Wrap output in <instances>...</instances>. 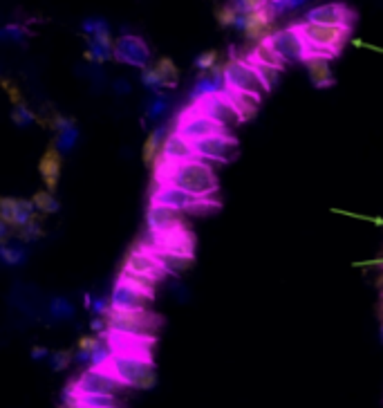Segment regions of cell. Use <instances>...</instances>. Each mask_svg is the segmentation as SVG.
I'll return each mask as SVG.
<instances>
[{
	"mask_svg": "<svg viewBox=\"0 0 383 408\" xmlns=\"http://www.w3.org/2000/svg\"><path fill=\"white\" fill-rule=\"evenodd\" d=\"M166 164V184H173L177 189H182L191 195L209 200L213 193L218 191V177L216 171L207 164L204 159L195 157L182 164Z\"/></svg>",
	"mask_w": 383,
	"mask_h": 408,
	"instance_id": "6da1fadb",
	"label": "cell"
},
{
	"mask_svg": "<svg viewBox=\"0 0 383 408\" xmlns=\"http://www.w3.org/2000/svg\"><path fill=\"white\" fill-rule=\"evenodd\" d=\"M106 368L113 372L124 386L141 388V390L155 386V365L141 354L115 352L110 356V361L106 363Z\"/></svg>",
	"mask_w": 383,
	"mask_h": 408,
	"instance_id": "7a4b0ae2",
	"label": "cell"
},
{
	"mask_svg": "<svg viewBox=\"0 0 383 408\" xmlns=\"http://www.w3.org/2000/svg\"><path fill=\"white\" fill-rule=\"evenodd\" d=\"M108 323V335H119V337H152L155 330L159 328V317H155L150 310L146 312H119L113 310L106 314Z\"/></svg>",
	"mask_w": 383,
	"mask_h": 408,
	"instance_id": "3957f363",
	"label": "cell"
},
{
	"mask_svg": "<svg viewBox=\"0 0 383 408\" xmlns=\"http://www.w3.org/2000/svg\"><path fill=\"white\" fill-rule=\"evenodd\" d=\"M224 83H227V90L249 92V95H255V97H262L267 92L258 72H255V67L246 61V58H231V61L227 63Z\"/></svg>",
	"mask_w": 383,
	"mask_h": 408,
	"instance_id": "277c9868",
	"label": "cell"
},
{
	"mask_svg": "<svg viewBox=\"0 0 383 408\" xmlns=\"http://www.w3.org/2000/svg\"><path fill=\"white\" fill-rule=\"evenodd\" d=\"M152 204H164V207L177 209V211H189V214H204V211H213L216 204L198 198V195H191L182 189H177L173 184H161L159 189L152 193Z\"/></svg>",
	"mask_w": 383,
	"mask_h": 408,
	"instance_id": "5b68a950",
	"label": "cell"
},
{
	"mask_svg": "<svg viewBox=\"0 0 383 408\" xmlns=\"http://www.w3.org/2000/svg\"><path fill=\"white\" fill-rule=\"evenodd\" d=\"M274 21H276V10L274 5L265 3L260 10H255L251 14H240V21H237V30L244 34L246 41H253V43H265V41L274 34Z\"/></svg>",
	"mask_w": 383,
	"mask_h": 408,
	"instance_id": "8992f818",
	"label": "cell"
},
{
	"mask_svg": "<svg viewBox=\"0 0 383 408\" xmlns=\"http://www.w3.org/2000/svg\"><path fill=\"white\" fill-rule=\"evenodd\" d=\"M265 43L269 47H274L287 63H305V58H307V43H305L298 27L276 30Z\"/></svg>",
	"mask_w": 383,
	"mask_h": 408,
	"instance_id": "52a82bcc",
	"label": "cell"
},
{
	"mask_svg": "<svg viewBox=\"0 0 383 408\" xmlns=\"http://www.w3.org/2000/svg\"><path fill=\"white\" fill-rule=\"evenodd\" d=\"M301 30L303 38L307 41L310 45H318V47H329L334 52H340V47L347 43L350 38V27H327V25H314L303 21L301 25H296Z\"/></svg>",
	"mask_w": 383,
	"mask_h": 408,
	"instance_id": "ba28073f",
	"label": "cell"
},
{
	"mask_svg": "<svg viewBox=\"0 0 383 408\" xmlns=\"http://www.w3.org/2000/svg\"><path fill=\"white\" fill-rule=\"evenodd\" d=\"M124 388L106 365H92L90 370H85L74 384L72 393H99V395H117Z\"/></svg>",
	"mask_w": 383,
	"mask_h": 408,
	"instance_id": "9c48e42d",
	"label": "cell"
},
{
	"mask_svg": "<svg viewBox=\"0 0 383 408\" xmlns=\"http://www.w3.org/2000/svg\"><path fill=\"white\" fill-rule=\"evenodd\" d=\"M177 133L189 141L198 144V141L207 139V137H213V135H224L227 128L224 126H220L218 122H213L211 117L202 115L198 108H193L191 113H186L180 119V124H177Z\"/></svg>",
	"mask_w": 383,
	"mask_h": 408,
	"instance_id": "30bf717a",
	"label": "cell"
},
{
	"mask_svg": "<svg viewBox=\"0 0 383 408\" xmlns=\"http://www.w3.org/2000/svg\"><path fill=\"white\" fill-rule=\"evenodd\" d=\"M195 104H198L195 108H198L202 115L211 117L213 122H218L220 126H224V128H231V126L242 122L240 113H237L235 106L231 104V99H229L224 92H218V95H211L202 101H195Z\"/></svg>",
	"mask_w": 383,
	"mask_h": 408,
	"instance_id": "8fae6325",
	"label": "cell"
},
{
	"mask_svg": "<svg viewBox=\"0 0 383 408\" xmlns=\"http://www.w3.org/2000/svg\"><path fill=\"white\" fill-rule=\"evenodd\" d=\"M152 303V296L137 290V287L117 280L113 292H110V305L119 312H146Z\"/></svg>",
	"mask_w": 383,
	"mask_h": 408,
	"instance_id": "7c38bea8",
	"label": "cell"
},
{
	"mask_svg": "<svg viewBox=\"0 0 383 408\" xmlns=\"http://www.w3.org/2000/svg\"><path fill=\"white\" fill-rule=\"evenodd\" d=\"M115 58L119 63L132 65V67H148L150 65V49L139 36L124 34L115 41Z\"/></svg>",
	"mask_w": 383,
	"mask_h": 408,
	"instance_id": "4fadbf2b",
	"label": "cell"
},
{
	"mask_svg": "<svg viewBox=\"0 0 383 408\" xmlns=\"http://www.w3.org/2000/svg\"><path fill=\"white\" fill-rule=\"evenodd\" d=\"M305 21L314 23V25H327V27H350L354 23V14L347 10L345 5L338 3H327V5H318L314 10L307 12Z\"/></svg>",
	"mask_w": 383,
	"mask_h": 408,
	"instance_id": "5bb4252c",
	"label": "cell"
},
{
	"mask_svg": "<svg viewBox=\"0 0 383 408\" xmlns=\"http://www.w3.org/2000/svg\"><path fill=\"white\" fill-rule=\"evenodd\" d=\"M237 144L231 135H213L195 144V152L200 159H213V161H231L235 157Z\"/></svg>",
	"mask_w": 383,
	"mask_h": 408,
	"instance_id": "9a60e30c",
	"label": "cell"
},
{
	"mask_svg": "<svg viewBox=\"0 0 383 408\" xmlns=\"http://www.w3.org/2000/svg\"><path fill=\"white\" fill-rule=\"evenodd\" d=\"M155 236H157L155 249L193 258V236L184 225L173 227V229H168V231H161V234H155Z\"/></svg>",
	"mask_w": 383,
	"mask_h": 408,
	"instance_id": "2e32d148",
	"label": "cell"
},
{
	"mask_svg": "<svg viewBox=\"0 0 383 408\" xmlns=\"http://www.w3.org/2000/svg\"><path fill=\"white\" fill-rule=\"evenodd\" d=\"M61 171H63V152L52 144V146H47V150L43 152V157L38 161V173L49 193H56L58 182H61Z\"/></svg>",
	"mask_w": 383,
	"mask_h": 408,
	"instance_id": "e0dca14e",
	"label": "cell"
},
{
	"mask_svg": "<svg viewBox=\"0 0 383 408\" xmlns=\"http://www.w3.org/2000/svg\"><path fill=\"white\" fill-rule=\"evenodd\" d=\"M124 269H130V271H135V274H141V276H148V278H155V280H161L166 276V269L161 267V262L155 256H152L150 249L130 251V256L126 258Z\"/></svg>",
	"mask_w": 383,
	"mask_h": 408,
	"instance_id": "ac0fdd59",
	"label": "cell"
},
{
	"mask_svg": "<svg viewBox=\"0 0 383 408\" xmlns=\"http://www.w3.org/2000/svg\"><path fill=\"white\" fill-rule=\"evenodd\" d=\"M195 157H198V152H195L193 141L182 137L180 133L168 135L166 141H164V150H161V159L175 166V164H182V161H189V159H195Z\"/></svg>",
	"mask_w": 383,
	"mask_h": 408,
	"instance_id": "d6986e66",
	"label": "cell"
},
{
	"mask_svg": "<svg viewBox=\"0 0 383 408\" xmlns=\"http://www.w3.org/2000/svg\"><path fill=\"white\" fill-rule=\"evenodd\" d=\"M146 223L152 234L168 231V229L182 225V211L164 207V204H150V209L146 214Z\"/></svg>",
	"mask_w": 383,
	"mask_h": 408,
	"instance_id": "ffe728a7",
	"label": "cell"
},
{
	"mask_svg": "<svg viewBox=\"0 0 383 408\" xmlns=\"http://www.w3.org/2000/svg\"><path fill=\"white\" fill-rule=\"evenodd\" d=\"M305 65H307V74H310V81L314 83V88L327 90L336 83L334 72H332V65L327 58L310 56V58H305Z\"/></svg>",
	"mask_w": 383,
	"mask_h": 408,
	"instance_id": "44dd1931",
	"label": "cell"
},
{
	"mask_svg": "<svg viewBox=\"0 0 383 408\" xmlns=\"http://www.w3.org/2000/svg\"><path fill=\"white\" fill-rule=\"evenodd\" d=\"M164 141H166V135H164V128H161V126H157V128H152L148 133L146 141H143V150H141L143 164L146 166L157 164V159L161 157V150H164Z\"/></svg>",
	"mask_w": 383,
	"mask_h": 408,
	"instance_id": "7402d4cb",
	"label": "cell"
},
{
	"mask_svg": "<svg viewBox=\"0 0 383 408\" xmlns=\"http://www.w3.org/2000/svg\"><path fill=\"white\" fill-rule=\"evenodd\" d=\"M224 95L231 99V104L235 106V110L240 113L242 122L244 119H251L255 117L260 108V99L262 97H255V95H249V92H235V90H224Z\"/></svg>",
	"mask_w": 383,
	"mask_h": 408,
	"instance_id": "603a6c76",
	"label": "cell"
},
{
	"mask_svg": "<svg viewBox=\"0 0 383 408\" xmlns=\"http://www.w3.org/2000/svg\"><path fill=\"white\" fill-rule=\"evenodd\" d=\"M150 253L161 262V267L166 269V274H184L193 262V258H189V256H177V253H168V251H161L155 247L150 249Z\"/></svg>",
	"mask_w": 383,
	"mask_h": 408,
	"instance_id": "cb8c5ba5",
	"label": "cell"
},
{
	"mask_svg": "<svg viewBox=\"0 0 383 408\" xmlns=\"http://www.w3.org/2000/svg\"><path fill=\"white\" fill-rule=\"evenodd\" d=\"M155 70H157L159 79H161V86L168 88V90L177 88V81H180V70H177V65H175L173 58L161 56L159 61L155 63Z\"/></svg>",
	"mask_w": 383,
	"mask_h": 408,
	"instance_id": "d4e9b609",
	"label": "cell"
},
{
	"mask_svg": "<svg viewBox=\"0 0 383 408\" xmlns=\"http://www.w3.org/2000/svg\"><path fill=\"white\" fill-rule=\"evenodd\" d=\"M251 58H253V61H258V63H265L269 67H276V70H285V65H287L285 58L280 56L274 47H269L267 43L255 45V49L251 52Z\"/></svg>",
	"mask_w": 383,
	"mask_h": 408,
	"instance_id": "484cf974",
	"label": "cell"
},
{
	"mask_svg": "<svg viewBox=\"0 0 383 408\" xmlns=\"http://www.w3.org/2000/svg\"><path fill=\"white\" fill-rule=\"evenodd\" d=\"M104 345V337L101 335H83L76 343V359L79 361H92L99 348Z\"/></svg>",
	"mask_w": 383,
	"mask_h": 408,
	"instance_id": "4316f807",
	"label": "cell"
},
{
	"mask_svg": "<svg viewBox=\"0 0 383 408\" xmlns=\"http://www.w3.org/2000/svg\"><path fill=\"white\" fill-rule=\"evenodd\" d=\"M119 280H124V283L132 285V287H137V290L146 292V294H150V296H155L157 283H159V280H155V278H148V276L135 274V271H130V269H121V276H119Z\"/></svg>",
	"mask_w": 383,
	"mask_h": 408,
	"instance_id": "83f0119b",
	"label": "cell"
},
{
	"mask_svg": "<svg viewBox=\"0 0 383 408\" xmlns=\"http://www.w3.org/2000/svg\"><path fill=\"white\" fill-rule=\"evenodd\" d=\"M32 202H34V207H36V211H40L43 216H52V214H58V211H61V204H58V200L54 198V193H49L47 189L34 193Z\"/></svg>",
	"mask_w": 383,
	"mask_h": 408,
	"instance_id": "f1b7e54d",
	"label": "cell"
},
{
	"mask_svg": "<svg viewBox=\"0 0 383 408\" xmlns=\"http://www.w3.org/2000/svg\"><path fill=\"white\" fill-rule=\"evenodd\" d=\"M253 67H255V72H258L260 76V81H262V86L267 88V92H271L276 86H278V81H280V74H283V70H276V67H269L265 63H258V61H253V58L249 56L246 58Z\"/></svg>",
	"mask_w": 383,
	"mask_h": 408,
	"instance_id": "f546056e",
	"label": "cell"
},
{
	"mask_svg": "<svg viewBox=\"0 0 383 408\" xmlns=\"http://www.w3.org/2000/svg\"><path fill=\"white\" fill-rule=\"evenodd\" d=\"M0 223L10 225L14 231L19 229V198L0 200Z\"/></svg>",
	"mask_w": 383,
	"mask_h": 408,
	"instance_id": "4dcf8cb0",
	"label": "cell"
},
{
	"mask_svg": "<svg viewBox=\"0 0 383 408\" xmlns=\"http://www.w3.org/2000/svg\"><path fill=\"white\" fill-rule=\"evenodd\" d=\"M76 141H79V128H76V122L72 119L70 126H65L61 133H56L54 146L61 152H67V150H72L76 146Z\"/></svg>",
	"mask_w": 383,
	"mask_h": 408,
	"instance_id": "1f68e13d",
	"label": "cell"
},
{
	"mask_svg": "<svg viewBox=\"0 0 383 408\" xmlns=\"http://www.w3.org/2000/svg\"><path fill=\"white\" fill-rule=\"evenodd\" d=\"M216 21L222 25V27H237V21H240V10H237L235 3H227L216 10Z\"/></svg>",
	"mask_w": 383,
	"mask_h": 408,
	"instance_id": "d6a6232c",
	"label": "cell"
},
{
	"mask_svg": "<svg viewBox=\"0 0 383 408\" xmlns=\"http://www.w3.org/2000/svg\"><path fill=\"white\" fill-rule=\"evenodd\" d=\"M49 314H52L56 321H65L74 317V305L67 299H63V296H56V299L49 301Z\"/></svg>",
	"mask_w": 383,
	"mask_h": 408,
	"instance_id": "836d02e7",
	"label": "cell"
},
{
	"mask_svg": "<svg viewBox=\"0 0 383 408\" xmlns=\"http://www.w3.org/2000/svg\"><path fill=\"white\" fill-rule=\"evenodd\" d=\"M45 236V231H43V227L36 223V218L30 220L27 225H23L16 229V238H19L21 242H32V240H40V238Z\"/></svg>",
	"mask_w": 383,
	"mask_h": 408,
	"instance_id": "e575fe53",
	"label": "cell"
},
{
	"mask_svg": "<svg viewBox=\"0 0 383 408\" xmlns=\"http://www.w3.org/2000/svg\"><path fill=\"white\" fill-rule=\"evenodd\" d=\"M218 61H220L218 49H204V52L195 58V67H198L200 72H213V70H216Z\"/></svg>",
	"mask_w": 383,
	"mask_h": 408,
	"instance_id": "d590c367",
	"label": "cell"
},
{
	"mask_svg": "<svg viewBox=\"0 0 383 408\" xmlns=\"http://www.w3.org/2000/svg\"><path fill=\"white\" fill-rule=\"evenodd\" d=\"M168 110V97H164L161 92H155V97L150 99V104L146 108V119H159L161 115H166Z\"/></svg>",
	"mask_w": 383,
	"mask_h": 408,
	"instance_id": "8d00e7d4",
	"label": "cell"
},
{
	"mask_svg": "<svg viewBox=\"0 0 383 408\" xmlns=\"http://www.w3.org/2000/svg\"><path fill=\"white\" fill-rule=\"evenodd\" d=\"M0 256L7 262V265H21L25 260V247H14V245H3V249H0Z\"/></svg>",
	"mask_w": 383,
	"mask_h": 408,
	"instance_id": "74e56055",
	"label": "cell"
},
{
	"mask_svg": "<svg viewBox=\"0 0 383 408\" xmlns=\"http://www.w3.org/2000/svg\"><path fill=\"white\" fill-rule=\"evenodd\" d=\"M141 83L148 90H152V92H159L161 88H164V86H161V79H159V74L155 70V65L143 67V70H141Z\"/></svg>",
	"mask_w": 383,
	"mask_h": 408,
	"instance_id": "f35d334b",
	"label": "cell"
},
{
	"mask_svg": "<svg viewBox=\"0 0 383 408\" xmlns=\"http://www.w3.org/2000/svg\"><path fill=\"white\" fill-rule=\"evenodd\" d=\"M27 36V32L21 25H7V27L0 30V38L5 41V43H21Z\"/></svg>",
	"mask_w": 383,
	"mask_h": 408,
	"instance_id": "ab89813d",
	"label": "cell"
},
{
	"mask_svg": "<svg viewBox=\"0 0 383 408\" xmlns=\"http://www.w3.org/2000/svg\"><path fill=\"white\" fill-rule=\"evenodd\" d=\"M12 122H14L16 126H19V128H25V126H30L32 122H36V115H34L27 106L14 108V110H12Z\"/></svg>",
	"mask_w": 383,
	"mask_h": 408,
	"instance_id": "60d3db41",
	"label": "cell"
},
{
	"mask_svg": "<svg viewBox=\"0 0 383 408\" xmlns=\"http://www.w3.org/2000/svg\"><path fill=\"white\" fill-rule=\"evenodd\" d=\"M0 83H3V90L7 92V95H10V101H12V106H14V108H23V106H27V104H25V99H23L21 88L16 86V83H12L10 79H3Z\"/></svg>",
	"mask_w": 383,
	"mask_h": 408,
	"instance_id": "b9f144b4",
	"label": "cell"
},
{
	"mask_svg": "<svg viewBox=\"0 0 383 408\" xmlns=\"http://www.w3.org/2000/svg\"><path fill=\"white\" fill-rule=\"evenodd\" d=\"M332 214L336 216H345L352 220H363V223H370L374 227H383V218L381 216H365V214H354V211H345V209H332Z\"/></svg>",
	"mask_w": 383,
	"mask_h": 408,
	"instance_id": "7bdbcfd3",
	"label": "cell"
},
{
	"mask_svg": "<svg viewBox=\"0 0 383 408\" xmlns=\"http://www.w3.org/2000/svg\"><path fill=\"white\" fill-rule=\"evenodd\" d=\"M49 361H52L54 370H65L72 363V350H56L52 352V359Z\"/></svg>",
	"mask_w": 383,
	"mask_h": 408,
	"instance_id": "ee69618b",
	"label": "cell"
},
{
	"mask_svg": "<svg viewBox=\"0 0 383 408\" xmlns=\"http://www.w3.org/2000/svg\"><path fill=\"white\" fill-rule=\"evenodd\" d=\"M106 27H108V23L101 21V19H90V21L83 23V30H85V34H88V36H95L97 32L106 30Z\"/></svg>",
	"mask_w": 383,
	"mask_h": 408,
	"instance_id": "f6af8a7d",
	"label": "cell"
},
{
	"mask_svg": "<svg viewBox=\"0 0 383 408\" xmlns=\"http://www.w3.org/2000/svg\"><path fill=\"white\" fill-rule=\"evenodd\" d=\"M132 88H130V81H126V79H117L115 83H113V92L115 95H128Z\"/></svg>",
	"mask_w": 383,
	"mask_h": 408,
	"instance_id": "bcb514c9",
	"label": "cell"
},
{
	"mask_svg": "<svg viewBox=\"0 0 383 408\" xmlns=\"http://www.w3.org/2000/svg\"><path fill=\"white\" fill-rule=\"evenodd\" d=\"M352 45L354 47H365V49H370V52H377V54H383V47L374 45V43H368V41H363V38H354Z\"/></svg>",
	"mask_w": 383,
	"mask_h": 408,
	"instance_id": "7dc6e473",
	"label": "cell"
},
{
	"mask_svg": "<svg viewBox=\"0 0 383 408\" xmlns=\"http://www.w3.org/2000/svg\"><path fill=\"white\" fill-rule=\"evenodd\" d=\"M49 352H47V348H43V345H34L32 348V359H45Z\"/></svg>",
	"mask_w": 383,
	"mask_h": 408,
	"instance_id": "c3c4849f",
	"label": "cell"
},
{
	"mask_svg": "<svg viewBox=\"0 0 383 408\" xmlns=\"http://www.w3.org/2000/svg\"><path fill=\"white\" fill-rule=\"evenodd\" d=\"M377 314H379V319H381V326H383V296H381V301H379V308H377Z\"/></svg>",
	"mask_w": 383,
	"mask_h": 408,
	"instance_id": "681fc988",
	"label": "cell"
},
{
	"mask_svg": "<svg viewBox=\"0 0 383 408\" xmlns=\"http://www.w3.org/2000/svg\"><path fill=\"white\" fill-rule=\"evenodd\" d=\"M74 408H88V406H74Z\"/></svg>",
	"mask_w": 383,
	"mask_h": 408,
	"instance_id": "f907efd6",
	"label": "cell"
},
{
	"mask_svg": "<svg viewBox=\"0 0 383 408\" xmlns=\"http://www.w3.org/2000/svg\"><path fill=\"white\" fill-rule=\"evenodd\" d=\"M381 337H383V326H381Z\"/></svg>",
	"mask_w": 383,
	"mask_h": 408,
	"instance_id": "816d5d0a",
	"label": "cell"
}]
</instances>
